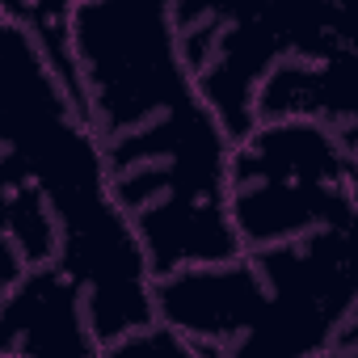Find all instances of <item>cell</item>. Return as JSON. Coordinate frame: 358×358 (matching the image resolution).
<instances>
[{
	"label": "cell",
	"mask_w": 358,
	"mask_h": 358,
	"mask_svg": "<svg viewBox=\"0 0 358 358\" xmlns=\"http://www.w3.org/2000/svg\"><path fill=\"white\" fill-rule=\"evenodd\" d=\"M354 135L320 122H257L228 152V224L241 253L354 232Z\"/></svg>",
	"instance_id": "cell-1"
},
{
	"label": "cell",
	"mask_w": 358,
	"mask_h": 358,
	"mask_svg": "<svg viewBox=\"0 0 358 358\" xmlns=\"http://www.w3.org/2000/svg\"><path fill=\"white\" fill-rule=\"evenodd\" d=\"M68 38L76 106L97 148L199 97L177 51L169 5H72Z\"/></svg>",
	"instance_id": "cell-2"
},
{
	"label": "cell",
	"mask_w": 358,
	"mask_h": 358,
	"mask_svg": "<svg viewBox=\"0 0 358 358\" xmlns=\"http://www.w3.org/2000/svg\"><path fill=\"white\" fill-rule=\"evenodd\" d=\"M186 72L199 101L236 143L253 122L257 85L282 59H329L350 51L345 9H224V5H169Z\"/></svg>",
	"instance_id": "cell-3"
},
{
	"label": "cell",
	"mask_w": 358,
	"mask_h": 358,
	"mask_svg": "<svg viewBox=\"0 0 358 358\" xmlns=\"http://www.w3.org/2000/svg\"><path fill=\"white\" fill-rule=\"evenodd\" d=\"M253 299L236 341L215 358H329L354 324V232H312L245 253Z\"/></svg>",
	"instance_id": "cell-4"
},
{
	"label": "cell",
	"mask_w": 358,
	"mask_h": 358,
	"mask_svg": "<svg viewBox=\"0 0 358 358\" xmlns=\"http://www.w3.org/2000/svg\"><path fill=\"white\" fill-rule=\"evenodd\" d=\"M0 358H101L80 287L55 266H30L0 299Z\"/></svg>",
	"instance_id": "cell-5"
},
{
	"label": "cell",
	"mask_w": 358,
	"mask_h": 358,
	"mask_svg": "<svg viewBox=\"0 0 358 358\" xmlns=\"http://www.w3.org/2000/svg\"><path fill=\"white\" fill-rule=\"evenodd\" d=\"M358 59L354 47L329 59H282L253 97V122H320L354 135L358 122Z\"/></svg>",
	"instance_id": "cell-6"
},
{
	"label": "cell",
	"mask_w": 358,
	"mask_h": 358,
	"mask_svg": "<svg viewBox=\"0 0 358 358\" xmlns=\"http://www.w3.org/2000/svg\"><path fill=\"white\" fill-rule=\"evenodd\" d=\"M101 358H211V354L190 345L186 337L169 333L164 324H152V329H143V333L110 345V350H101Z\"/></svg>",
	"instance_id": "cell-7"
},
{
	"label": "cell",
	"mask_w": 358,
	"mask_h": 358,
	"mask_svg": "<svg viewBox=\"0 0 358 358\" xmlns=\"http://www.w3.org/2000/svg\"><path fill=\"white\" fill-rule=\"evenodd\" d=\"M211 358H215V354H211Z\"/></svg>",
	"instance_id": "cell-8"
}]
</instances>
